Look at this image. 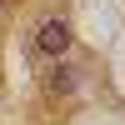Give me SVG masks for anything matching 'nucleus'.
Wrapping results in <instances>:
<instances>
[{"label": "nucleus", "mask_w": 125, "mask_h": 125, "mask_svg": "<svg viewBox=\"0 0 125 125\" xmlns=\"http://www.w3.org/2000/svg\"><path fill=\"white\" fill-rule=\"evenodd\" d=\"M0 5H5V0H0Z\"/></svg>", "instance_id": "7ed1b4c3"}, {"label": "nucleus", "mask_w": 125, "mask_h": 125, "mask_svg": "<svg viewBox=\"0 0 125 125\" xmlns=\"http://www.w3.org/2000/svg\"><path fill=\"white\" fill-rule=\"evenodd\" d=\"M50 90H75V70H70V65H55V70H50Z\"/></svg>", "instance_id": "f03ea898"}, {"label": "nucleus", "mask_w": 125, "mask_h": 125, "mask_svg": "<svg viewBox=\"0 0 125 125\" xmlns=\"http://www.w3.org/2000/svg\"><path fill=\"white\" fill-rule=\"evenodd\" d=\"M35 45L45 50V55H65V50H70V25H65L60 15L40 20V30H35Z\"/></svg>", "instance_id": "f257e3e1"}]
</instances>
